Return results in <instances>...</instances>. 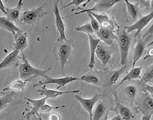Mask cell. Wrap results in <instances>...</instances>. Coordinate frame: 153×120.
Instances as JSON below:
<instances>
[{
    "label": "cell",
    "mask_w": 153,
    "mask_h": 120,
    "mask_svg": "<svg viewBox=\"0 0 153 120\" xmlns=\"http://www.w3.org/2000/svg\"><path fill=\"white\" fill-rule=\"evenodd\" d=\"M23 60H24V62L19 65V77L23 80L28 81L30 80H31L32 78L38 77V76H42V77L46 78L47 77L46 74L51 69V67H49L45 70H42V69H38V68L32 67L29 63V61H27L26 57L24 54H23Z\"/></svg>",
    "instance_id": "1"
},
{
    "label": "cell",
    "mask_w": 153,
    "mask_h": 120,
    "mask_svg": "<svg viewBox=\"0 0 153 120\" xmlns=\"http://www.w3.org/2000/svg\"><path fill=\"white\" fill-rule=\"evenodd\" d=\"M117 41H118V46L120 49V62L121 65L125 66L127 63V58H128V54H129V49L131 47V37L129 35V33L126 32L125 29L118 30V37H117Z\"/></svg>",
    "instance_id": "2"
},
{
    "label": "cell",
    "mask_w": 153,
    "mask_h": 120,
    "mask_svg": "<svg viewBox=\"0 0 153 120\" xmlns=\"http://www.w3.org/2000/svg\"><path fill=\"white\" fill-rule=\"evenodd\" d=\"M45 6V4H44L43 5L39 6L38 8L35 9L26 10L22 14V17L20 21L25 23V24H33L36 22H38L40 19L42 18L45 15L48 14V12L44 11V7Z\"/></svg>",
    "instance_id": "3"
},
{
    "label": "cell",
    "mask_w": 153,
    "mask_h": 120,
    "mask_svg": "<svg viewBox=\"0 0 153 120\" xmlns=\"http://www.w3.org/2000/svg\"><path fill=\"white\" fill-rule=\"evenodd\" d=\"M58 1L53 2V12L55 15V23H56V28L57 29V32L59 34L58 37V42H67L66 35H65V24L64 23V20L60 15V10L58 9Z\"/></svg>",
    "instance_id": "4"
},
{
    "label": "cell",
    "mask_w": 153,
    "mask_h": 120,
    "mask_svg": "<svg viewBox=\"0 0 153 120\" xmlns=\"http://www.w3.org/2000/svg\"><path fill=\"white\" fill-rule=\"evenodd\" d=\"M99 97H100L99 94H96L95 96H93V97L91 98V99H85V98H82L80 95H77V94L75 96V98L77 100V101L79 102L80 105H82V107L88 112L89 117H90V120H92L93 108H94V105H96V103L98 101Z\"/></svg>",
    "instance_id": "5"
},
{
    "label": "cell",
    "mask_w": 153,
    "mask_h": 120,
    "mask_svg": "<svg viewBox=\"0 0 153 120\" xmlns=\"http://www.w3.org/2000/svg\"><path fill=\"white\" fill-rule=\"evenodd\" d=\"M46 80L44 81V82H39L38 85H41V86H45L48 84H51V85H57V90L59 87H62V86H65L67 84L71 83V82H73V81H76L80 80V78H77V77H74V76H66V77H62V78H51V77H49L47 76L46 78Z\"/></svg>",
    "instance_id": "6"
},
{
    "label": "cell",
    "mask_w": 153,
    "mask_h": 120,
    "mask_svg": "<svg viewBox=\"0 0 153 120\" xmlns=\"http://www.w3.org/2000/svg\"><path fill=\"white\" fill-rule=\"evenodd\" d=\"M96 4L91 9H85L81 10L80 12H77L75 15H79L81 13H85L87 11H91V12H99V11H105L106 10L110 9L111 7H113L115 4H117L119 1L118 0H100V1H95Z\"/></svg>",
    "instance_id": "7"
},
{
    "label": "cell",
    "mask_w": 153,
    "mask_h": 120,
    "mask_svg": "<svg viewBox=\"0 0 153 120\" xmlns=\"http://www.w3.org/2000/svg\"><path fill=\"white\" fill-rule=\"evenodd\" d=\"M153 19V10L148 15L144 16L143 18H141L140 19H138L134 24L131 25V26H128V27H125L124 29L126 30L127 33H131L132 32L133 30H137V35H138L140 33V31L143 29Z\"/></svg>",
    "instance_id": "8"
},
{
    "label": "cell",
    "mask_w": 153,
    "mask_h": 120,
    "mask_svg": "<svg viewBox=\"0 0 153 120\" xmlns=\"http://www.w3.org/2000/svg\"><path fill=\"white\" fill-rule=\"evenodd\" d=\"M58 58H59V61H60V66H61V70H62V73L64 74L65 72V67L66 65L67 61L70 58V56L71 55V46L67 43L65 42L63 44H61L59 48H58Z\"/></svg>",
    "instance_id": "9"
},
{
    "label": "cell",
    "mask_w": 153,
    "mask_h": 120,
    "mask_svg": "<svg viewBox=\"0 0 153 120\" xmlns=\"http://www.w3.org/2000/svg\"><path fill=\"white\" fill-rule=\"evenodd\" d=\"M0 26L1 29L10 31V33L13 34V36H17L19 34H22L24 33L23 30L21 29H19L14 23L13 21H11L7 17H1L0 18Z\"/></svg>",
    "instance_id": "10"
},
{
    "label": "cell",
    "mask_w": 153,
    "mask_h": 120,
    "mask_svg": "<svg viewBox=\"0 0 153 120\" xmlns=\"http://www.w3.org/2000/svg\"><path fill=\"white\" fill-rule=\"evenodd\" d=\"M47 97H45V98L40 99V100H31L29 98H25V100L30 102L32 105V109L29 111V113L26 116V120H29L31 117H34L38 114V111H40L41 108L45 105V101L47 100Z\"/></svg>",
    "instance_id": "11"
},
{
    "label": "cell",
    "mask_w": 153,
    "mask_h": 120,
    "mask_svg": "<svg viewBox=\"0 0 153 120\" xmlns=\"http://www.w3.org/2000/svg\"><path fill=\"white\" fill-rule=\"evenodd\" d=\"M111 51L102 42H100V44L98 45L97 48V51H96V56L97 57V59L103 63V65H106L111 57Z\"/></svg>",
    "instance_id": "12"
},
{
    "label": "cell",
    "mask_w": 153,
    "mask_h": 120,
    "mask_svg": "<svg viewBox=\"0 0 153 120\" xmlns=\"http://www.w3.org/2000/svg\"><path fill=\"white\" fill-rule=\"evenodd\" d=\"M88 39H89V44H90V53H91V59H90V63L89 67L92 68L95 64V56L96 51L98 45L102 42L99 38H97L93 35H87Z\"/></svg>",
    "instance_id": "13"
},
{
    "label": "cell",
    "mask_w": 153,
    "mask_h": 120,
    "mask_svg": "<svg viewBox=\"0 0 153 120\" xmlns=\"http://www.w3.org/2000/svg\"><path fill=\"white\" fill-rule=\"evenodd\" d=\"M38 92L47 97L48 99H55L58 96H61L63 94H67V93H78L79 90H73V91H58V90H52V89H48L45 86L42 87V89L38 90Z\"/></svg>",
    "instance_id": "14"
},
{
    "label": "cell",
    "mask_w": 153,
    "mask_h": 120,
    "mask_svg": "<svg viewBox=\"0 0 153 120\" xmlns=\"http://www.w3.org/2000/svg\"><path fill=\"white\" fill-rule=\"evenodd\" d=\"M146 48V42L143 40V38H140L137 40V44L135 46L133 53H132V57H133V63H132V67H135V65L139 61L141 56H143V51Z\"/></svg>",
    "instance_id": "15"
},
{
    "label": "cell",
    "mask_w": 153,
    "mask_h": 120,
    "mask_svg": "<svg viewBox=\"0 0 153 120\" xmlns=\"http://www.w3.org/2000/svg\"><path fill=\"white\" fill-rule=\"evenodd\" d=\"M97 36L98 38L105 42L107 45H111L112 44V41L115 39H117V37L115 36L113 31L111 29L105 28H101L99 29V31L97 33Z\"/></svg>",
    "instance_id": "16"
},
{
    "label": "cell",
    "mask_w": 153,
    "mask_h": 120,
    "mask_svg": "<svg viewBox=\"0 0 153 120\" xmlns=\"http://www.w3.org/2000/svg\"><path fill=\"white\" fill-rule=\"evenodd\" d=\"M90 12L96 19L97 21L99 23V24L101 25V28H105L111 29L114 28V24L112 23V21L109 18V17L105 14H98V13H95V12H91V11H87Z\"/></svg>",
    "instance_id": "17"
},
{
    "label": "cell",
    "mask_w": 153,
    "mask_h": 120,
    "mask_svg": "<svg viewBox=\"0 0 153 120\" xmlns=\"http://www.w3.org/2000/svg\"><path fill=\"white\" fill-rule=\"evenodd\" d=\"M19 55V51L15 50V49L12 52H10V54H8L7 56L4 58V60L1 61L0 69H4L6 67H12L13 65H15L17 60H18Z\"/></svg>",
    "instance_id": "18"
},
{
    "label": "cell",
    "mask_w": 153,
    "mask_h": 120,
    "mask_svg": "<svg viewBox=\"0 0 153 120\" xmlns=\"http://www.w3.org/2000/svg\"><path fill=\"white\" fill-rule=\"evenodd\" d=\"M28 35L26 32H24L22 34H19L15 36V45L14 49L18 51H23L26 47L28 46V40H27Z\"/></svg>",
    "instance_id": "19"
},
{
    "label": "cell",
    "mask_w": 153,
    "mask_h": 120,
    "mask_svg": "<svg viewBox=\"0 0 153 120\" xmlns=\"http://www.w3.org/2000/svg\"><path fill=\"white\" fill-rule=\"evenodd\" d=\"M23 5V2L19 1L17 7L15 8H5V12L4 15H6V17L9 19H10L11 21H19V17H20V11H21V8Z\"/></svg>",
    "instance_id": "20"
},
{
    "label": "cell",
    "mask_w": 153,
    "mask_h": 120,
    "mask_svg": "<svg viewBox=\"0 0 153 120\" xmlns=\"http://www.w3.org/2000/svg\"><path fill=\"white\" fill-rule=\"evenodd\" d=\"M141 73H142V67H132L131 70H130V72L126 74L124 77H123L122 80L118 83V86H121L125 81L131 80L140 79L141 78Z\"/></svg>",
    "instance_id": "21"
},
{
    "label": "cell",
    "mask_w": 153,
    "mask_h": 120,
    "mask_svg": "<svg viewBox=\"0 0 153 120\" xmlns=\"http://www.w3.org/2000/svg\"><path fill=\"white\" fill-rule=\"evenodd\" d=\"M26 80H17L15 81H13L12 83H10L5 88L3 89V92H6V91H14V92H20L23 91L25 86H26Z\"/></svg>",
    "instance_id": "22"
},
{
    "label": "cell",
    "mask_w": 153,
    "mask_h": 120,
    "mask_svg": "<svg viewBox=\"0 0 153 120\" xmlns=\"http://www.w3.org/2000/svg\"><path fill=\"white\" fill-rule=\"evenodd\" d=\"M105 111H106V106L104 104V102H99L97 106H96L95 110L93 111V116H92V120H100L102 119V117L104 116Z\"/></svg>",
    "instance_id": "23"
},
{
    "label": "cell",
    "mask_w": 153,
    "mask_h": 120,
    "mask_svg": "<svg viewBox=\"0 0 153 120\" xmlns=\"http://www.w3.org/2000/svg\"><path fill=\"white\" fill-rule=\"evenodd\" d=\"M125 4H126L128 13L131 16V18L133 20H137V18L139 17V10H138V8L135 4H131L130 1H128V0L125 1Z\"/></svg>",
    "instance_id": "24"
},
{
    "label": "cell",
    "mask_w": 153,
    "mask_h": 120,
    "mask_svg": "<svg viewBox=\"0 0 153 120\" xmlns=\"http://www.w3.org/2000/svg\"><path fill=\"white\" fill-rule=\"evenodd\" d=\"M13 100V94L12 93H4V92H1V98H0V111H2L7 105L10 104Z\"/></svg>",
    "instance_id": "25"
},
{
    "label": "cell",
    "mask_w": 153,
    "mask_h": 120,
    "mask_svg": "<svg viewBox=\"0 0 153 120\" xmlns=\"http://www.w3.org/2000/svg\"><path fill=\"white\" fill-rule=\"evenodd\" d=\"M118 110H119V115L123 118L124 120H131L134 118L132 112L128 107L124 106V105L119 104L118 105Z\"/></svg>",
    "instance_id": "26"
},
{
    "label": "cell",
    "mask_w": 153,
    "mask_h": 120,
    "mask_svg": "<svg viewBox=\"0 0 153 120\" xmlns=\"http://www.w3.org/2000/svg\"><path fill=\"white\" fill-rule=\"evenodd\" d=\"M142 79H143V82L145 83H150L153 81V64L149 67L148 68H146V70L144 71V73L142 75Z\"/></svg>",
    "instance_id": "27"
},
{
    "label": "cell",
    "mask_w": 153,
    "mask_h": 120,
    "mask_svg": "<svg viewBox=\"0 0 153 120\" xmlns=\"http://www.w3.org/2000/svg\"><path fill=\"white\" fill-rule=\"evenodd\" d=\"M80 80H83L87 83L92 84L97 86L99 84V80L97 77H96L95 75H91V74H85V75H82L80 77Z\"/></svg>",
    "instance_id": "28"
},
{
    "label": "cell",
    "mask_w": 153,
    "mask_h": 120,
    "mask_svg": "<svg viewBox=\"0 0 153 120\" xmlns=\"http://www.w3.org/2000/svg\"><path fill=\"white\" fill-rule=\"evenodd\" d=\"M76 31H80V32H84V33H87L88 35H93L94 34V30L92 29V26L91 24V23H85L82 26H78L75 28Z\"/></svg>",
    "instance_id": "29"
},
{
    "label": "cell",
    "mask_w": 153,
    "mask_h": 120,
    "mask_svg": "<svg viewBox=\"0 0 153 120\" xmlns=\"http://www.w3.org/2000/svg\"><path fill=\"white\" fill-rule=\"evenodd\" d=\"M137 87L135 86H128L124 88V92H125V94L126 96L128 97L129 100H134L136 95H137Z\"/></svg>",
    "instance_id": "30"
},
{
    "label": "cell",
    "mask_w": 153,
    "mask_h": 120,
    "mask_svg": "<svg viewBox=\"0 0 153 120\" xmlns=\"http://www.w3.org/2000/svg\"><path fill=\"white\" fill-rule=\"evenodd\" d=\"M125 69H126V67H125V66H124V67H123L121 69L115 71L114 73L112 74V75L111 76V79H110V84H111V85H114V84L117 83V80L120 78V76H121V75H122V74L124 73Z\"/></svg>",
    "instance_id": "31"
},
{
    "label": "cell",
    "mask_w": 153,
    "mask_h": 120,
    "mask_svg": "<svg viewBox=\"0 0 153 120\" xmlns=\"http://www.w3.org/2000/svg\"><path fill=\"white\" fill-rule=\"evenodd\" d=\"M87 13V15H88V17L90 18V20H91V26H92V29H93V30L95 31V32H98L99 31V29H101L100 27V24H99V23L97 21V19L90 13V12H86Z\"/></svg>",
    "instance_id": "32"
},
{
    "label": "cell",
    "mask_w": 153,
    "mask_h": 120,
    "mask_svg": "<svg viewBox=\"0 0 153 120\" xmlns=\"http://www.w3.org/2000/svg\"><path fill=\"white\" fill-rule=\"evenodd\" d=\"M143 105L144 107L149 110V111H152V113H153V98L150 95H147L145 97V99L143 100Z\"/></svg>",
    "instance_id": "33"
},
{
    "label": "cell",
    "mask_w": 153,
    "mask_h": 120,
    "mask_svg": "<svg viewBox=\"0 0 153 120\" xmlns=\"http://www.w3.org/2000/svg\"><path fill=\"white\" fill-rule=\"evenodd\" d=\"M60 107H64V105H62V106H51V105H46V104H45V105L41 108L40 111L43 112V113H47V112L51 111L52 110L58 109V108H60Z\"/></svg>",
    "instance_id": "34"
},
{
    "label": "cell",
    "mask_w": 153,
    "mask_h": 120,
    "mask_svg": "<svg viewBox=\"0 0 153 120\" xmlns=\"http://www.w3.org/2000/svg\"><path fill=\"white\" fill-rule=\"evenodd\" d=\"M83 3H85V0H73L72 2H71L70 4H68L66 5H65V6H63V9H65V8H66L68 6H71V5H76V7H78L79 8V6H80V4H83ZM77 8V9H78Z\"/></svg>",
    "instance_id": "35"
},
{
    "label": "cell",
    "mask_w": 153,
    "mask_h": 120,
    "mask_svg": "<svg viewBox=\"0 0 153 120\" xmlns=\"http://www.w3.org/2000/svg\"><path fill=\"white\" fill-rule=\"evenodd\" d=\"M49 120H61V116L58 113H51L49 117Z\"/></svg>",
    "instance_id": "36"
},
{
    "label": "cell",
    "mask_w": 153,
    "mask_h": 120,
    "mask_svg": "<svg viewBox=\"0 0 153 120\" xmlns=\"http://www.w3.org/2000/svg\"><path fill=\"white\" fill-rule=\"evenodd\" d=\"M152 33H153V23H152V26L150 27V29H148V31H147V32L145 33V35L143 36V38L144 39V38L147 37V36H148V37H150L151 36H152Z\"/></svg>",
    "instance_id": "37"
},
{
    "label": "cell",
    "mask_w": 153,
    "mask_h": 120,
    "mask_svg": "<svg viewBox=\"0 0 153 120\" xmlns=\"http://www.w3.org/2000/svg\"><path fill=\"white\" fill-rule=\"evenodd\" d=\"M152 57H153V48H151L148 50V52H147L146 56H144V59H147V58H152Z\"/></svg>",
    "instance_id": "38"
},
{
    "label": "cell",
    "mask_w": 153,
    "mask_h": 120,
    "mask_svg": "<svg viewBox=\"0 0 153 120\" xmlns=\"http://www.w3.org/2000/svg\"><path fill=\"white\" fill-rule=\"evenodd\" d=\"M145 88H146V90L149 92V93L151 94V96L153 98V86H149V85H145Z\"/></svg>",
    "instance_id": "39"
},
{
    "label": "cell",
    "mask_w": 153,
    "mask_h": 120,
    "mask_svg": "<svg viewBox=\"0 0 153 120\" xmlns=\"http://www.w3.org/2000/svg\"><path fill=\"white\" fill-rule=\"evenodd\" d=\"M152 113H149V114H145L143 115L142 120H152Z\"/></svg>",
    "instance_id": "40"
},
{
    "label": "cell",
    "mask_w": 153,
    "mask_h": 120,
    "mask_svg": "<svg viewBox=\"0 0 153 120\" xmlns=\"http://www.w3.org/2000/svg\"><path fill=\"white\" fill-rule=\"evenodd\" d=\"M140 4H143L146 8H149L151 4V1H140Z\"/></svg>",
    "instance_id": "41"
},
{
    "label": "cell",
    "mask_w": 153,
    "mask_h": 120,
    "mask_svg": "<svg viewBox=\"0 0 153 120\" xmlns=\"http://www.w3.org/2000/svg\"><path fill=\"white\" fill-rule=\"evenodd\" d=\"M111 120H124V119H123V118L118 114V115H116V116H114V117H113V118H112Z\"/></svg>",
    "instance_id": "42"
},
{
    "label": "cell",
    "mask_w": 153,
    "mask_h": 120,
    "mask_svg": "<svg viewBox=\"0 0 153 120\" xmlns=\"http://www.w3.org/2000/svg\"><path fill=\"white\" fill-rule=\"evenodd\" d=\"M36 117H37V119H38V120H43V119H42V118H41V117H40V115H39V114H37V115H36Z\"/></svg>",
    "instance_id": "43"
},
{
    "label": "cell",
    "mask_w": 153,
    "mask_h": 120,
    "mask_svg": "<svg viewBox=\"0 0 153 120\" xmlns=\"http://www.w3.org/2000/svg\"><path fill=\"white\" fill-rule=\"evenodd\" d=\"M152 45H153V40L152 41V42H150V43L146 44V47H150V46H152Z\"/></svg>",
    "instance_id": "44"
},
{
    "label": "cell",
    "mask_w": 153,
    "mask_h": 120,
    "mask_svg": "<svg viewBox=\"0 0 153 120\" xmlns=\"http://www.w3.org/2000/svg\"><path fill=\"white\" fill-rule=\"evenodd\" d=\"M37 119H37V117H36V116H34V117L31 119V120H37Z\"/></svg>",
    "instance_id": "45"
},
{
    "label": "cell",
    "mask_w": 153,
    "mask_h": 120,
    "mask_svg": "<svg viewBox=\"0 0 153 120\" xmlns=\"http://www.w3.org/2000/svg\"><path fill=\"white\" fill-rule=\"evenodd\" d=\"M22 120H23V119H22Z\"/></svg>",
    "instance_id": "46"
}]
</instances>
